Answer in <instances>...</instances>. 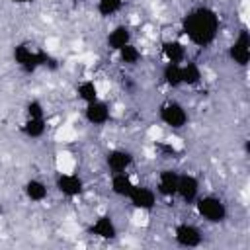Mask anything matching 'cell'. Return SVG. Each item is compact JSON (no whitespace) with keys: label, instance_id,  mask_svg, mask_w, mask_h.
Wrapping results in <instances>:
<instances>
[{"label":"cell","instance_id":"cell-4","mask_svg":"<svg viewBox=\"0 0 250 250\" xmlns=\"http://www.w3.org/2000/svg\"><path fill=\"white\" fill-rule=\"evenodd\" d=\"M158 117L164 125L172 127V129H182L186 123H188V111L184 109L182 104L170 100V102H164L158 109Z\"/></svg>","mask_w":250,"mask_h":250},{"label":"cell","instance_id":"cell-26","mask_svg":"<svg viewBox=\"0 0 250 250\" xmlns=\"http://www.w3.org/2000/svg\"><path fill=\"white\" fill-rule=\"evenodd\" d=\"M0 211H2V207H0Z\"/></svg>","mask_w":250,"mask_h":250},{"label":"cell","instance_id":"cell-16","mask_svg":"<svg viewBox=\"0 0 250 250\" xmlns=\"http://www.w3.org/2000/svg\"><path fill=\"white\" fill-rule=\"evenodd\" d=\"M162 55H164V59H166L168 62L182 64V62L186 61V47H184L180 41L172 39V41H166V43L162 45Z\"/></svg>","mask_w":250,"mask_h":250},{"label":"cell","instance_id":"cell-18","mask_svg":"<svg viewBox=\"0 0 250 250\" xmlns=\"http://www.w3.org/2000/svg\"><path fill=\"white\" fill-rule=\"evenodd\" d=\"M23 191H25V197L29 201H37L39 203V201H43L47 197V186L37 178L27 180L25 186H23Z\"/></svg>","mask_w":250,"mask_h":250},{"label":"cell","instance_id":"cell-2","mask_svg":"<svg viewBox=\"0 0 250 250\" xmlns=\"http://www.w3.org/2000/svg\"><path fill=\"white\" fill-rule=\"evenodd\" d=\"M14 62L27 74L35 72L41 66L57 68V61L49 53H45L43 49H33L29 43H20L14 47Z\"/></svg>","mask_w":250,"mask_h":250},{"label":"cell","instance_id":"cell-24","mask_svg":"<svg viewBox=\"0 0 250 250\" xmlns=\"http://www.w3.org/2000/svg\"><path fill=\"white\" fill-rule=\"evenodd\" d=\"M25 113H27V117H45L43 104H41L39 100H31V102L25 105Z\"/></svg>","mask_w":250,"mask_h":250},{"label":"cell","instance_id":"cell-1","mask_svg":"<svg viewBox=\"0 0 250 250\" xmlns=\"http://www.w3.org/2000/svg\"><path fill=\"white\" fill-rule=\"evenodd\" d=\"M182 29L197 47H209L219 33V16L215 10L199 6L189 10L182 20Z\"/></svg>","mask_w":250,"mask_h":250},{"label":"cell","instance_id":"cell-25","mask_svg":"<svg viewBox=\"0 0 250 250\" xmlns=\"http://www.w3.org/2000/svg\"><path fill=\"white\" fill-rule=\"evenodd\" d=\"M12 4H31L33 0H10Z\"/></svg>","mask_w":250,"mask_h":250},{"label":"cell","instance_id":"cell-15","mask_svg":"<svg viewBox=\"0 0 250 250\" xmlns=\"http://www.w3.org/2000/svg\"><path fill=\"white\" fill-rule=\"evenodd\" d=\"M127 43H131V31L125 25H117L107 33V47L113 51H119L121 47H125Z\"/></svg>","mask_w":250,"mask_h":250},{"label":"cell","instance_id":"cell-13","mask_svg":"<svg viewBox=\"0 0 250 250\" xmlns=\"http://www.w3.org/2000/svg\"><path fill=\"white\" fill-rule=\"evenodd\" d=\"M178 172L176 170H162L158 174V184H156V189L160 195L164 197H172L176 195V189H178Z\"/></svg>","mask_w":250,"mask_h":250},{"label":"cell","instance_id":"cell-9","mask_svg":"<svg viewBox=\"0 0 250 250\" xmlns=\"http://www.w3.org/2000/svg\"><path fill=\"white\" fill-rule=\"evenodd\" d=\"M176 195H180L186 203H193L199 195V180L191 174H180L178 176V189Z\"/></svg>","mask_w":250,"mask_h":250},{"label":"cell","instance_id":"cell-20","mask_svg":"<svg viewBox=\"0 0 250 250\" xmlns=\"http://www.w3.org/2000/svg\"><path fill=\"white\" fill-rule=\"evenodd\" d=\"M162 78L168 86L176 88V86H182V64H176V62H166V66L162 68Z\"/></svg>","mask_w":250,"mask_h":250},{"label":"cell","instance_id":"cell-10","mask_svg":"<svg viewBox=\"0 0 250 250\" xmlns=\"http://www.w3.org/2000/svg\"><path fill=\"white\" fill-rule=\"evenodd\" d=\"M90 234H94L102 240H113L117 236V227L109 215H102L90 225Z\"/></svg>","mask_w":250,"mask_h":250},{"label":"cell","instance_id":"cell-3","mask_svg":"<svg viewBox=\"0 0 250 250\" xmlns=\"http://www.w3.org/2000/svg\"><path fill=\"white\" fill-rule=\"evenodd\" d=\"M195 207H197V213L209 223H223L227 219V205L223 203L221 197H215V195L197 197Z\"/></svg>","mask_w":250,"mask_h":250},{"label":"cell","instance_id":"cell-23","mask_svg":"<svg viewBox=\"0 0 250 250\" xmlns=\"http://www.w3.org/2000/svg\"><path fill=\"white\" fill-rule=\"evenodd\" d=\"M121 6H123V0H98V12L104 18L113 16L115 12H119Z\"/></svg>","mask_w":250,"mask_h":250},{"label":"cell","instance_id":"cell-8","mask_svg":"<svg viewBox=\"0 0 250 250\" xmlns=\"http://www.w3.org/2000/svg\"><path fill=\"white\" fill-rule=\"evenodd\" d=\"M55 184H57V189L66 197H76L84 189V182L78 174H59Z\"/></svg>","mask_w":250,"mask_h":250},{"label":"cell","instance_id":"cell-19","mask_svg":"<svg viewBox=\"0 0 250 250\" xmlns=\"http://www.w3.org/2000/svg\"><path fill=\"white\" fill-rule=\"evenodd\" d=\"M201 82V70L195 62L191 61H184L182 62V84H188V86H195Z\"/></svg>","mask_w":250,"mask_h":250},{"label":"cell","instance_id":"cell-6","mask_svg":"<svg viewBox=\"0 0 250 250\" xmlns=\"http://www.w3.org/2000/svg\"><path fill=\"white\" fill-rule=\"evenodd\" d=\"M174 238L184 248H195L201 244V230L191 223H180L174 229Z\"/></svg>","mask_w":250,"mask_h":250},{"label":"cell","instance_id":"cell-22","mask_svg":"<svg viewBox=\"0 0 250 250\" xmlns=\"http://www.w3.org/2000/svg\"><path fill=\"white\" fill-rule=\"evenodd\" d=\"M76 94H78V98H80L84 104H90V102L98 100V86H96L92 80H84V82L78 84Z\"/></svg>","mask_w":250,"mask_h":250},{"label":"cell","instance_id":"cell-21","mask_svg":"<svg viewBox=\"0 0 250 250\" xmlns=\"http://www.w3.org/2000/svg\"><path fill=\"white\" fill-rule=\"evenodd\" d=\"M117 53H119V61H121L123 64L135 66V64L141 61V51H139L133 43H127V45H125V47H121Z\"/></svg>","mask_w":250,"mask_h":250},{"label":"cell","instance_id":"cell-7","mask_svg":"<svg viewBox=\"0 0 250 250\" xmlns=\"http://www.w3.org/2000/svg\"><path fill=\"white\" fill-rule=\"evenodd\" d=\"M127 199L135 209H141V211H150L156 205V193L145 186H135Z\"/></svg>","mask_w":250,"mask_h":250},{"label":"cell","instance_id":"cell-14","mask_svg":"<svg viewBox=\"0 0 250 250\" xmlns=\"http://www.w3.org/2000/svg\"><path fill=\"white\" fill-rule=\"evenodd\" d=\"M135 184L131 180V176L127 172H113L111 178V191L119 197H129V193L133 191Z\"/></svg>","mask_w":250,"mask_h":250},{"label":"cell","instance_id":"cell-5","mask_svg":"<svg viewBox=\"0 0 250 250\" xmlns=\"http://www.w3.org/2000/svg\"><path fill=\"white\" fill-rule=\"evenodd\" d=\"M229 57L238 66H246L250 62V35L246 29H240L238 37L229 47Z\"/></svg>","mask_w":250,"mask_h":250},{"label":"cell","instance_id":"cell-11","mask_svg":"<svg viewBox=\"0 0 250 250\" xmlns=\"http://www.w3.org/2000/svg\"><path fill=\"white\" fill-rule=\"evenodd\" d=\"M84 117H86V121L92 123V125H104V123L109 121V107H107L105 102L94 100V102L86 104Z\"/></svg>","mask_w":250,"mask_h":250},{"label":"cell","instance_id":"cell-12","mask_svg":"<svg viewBox=\"0 0 250 250\" xmlns=\"http://www.w3.org/2000/svg\"><path fill=\"white\" fill-rule=\"evenodd\" d=\"M105 164L111 172H125L133 164V154L125 148H113L105 156Z\"/></svg>","mask_w":250,"mask_h":250},{"label":"cell","instance_id":"cell-17","mask_svg":"<svg viewBox=\"0 0 250 250\" xmlns=\"http://www.w3.org/2000/svg\"><path fill=\"white\" fill-rule=\"evenodd\" d=\"M47 125H45V117H27L21 123V133L29 139H39L45 133Z\"/></svg>","mask_w":250,"mask_h":250}]
</instances>
